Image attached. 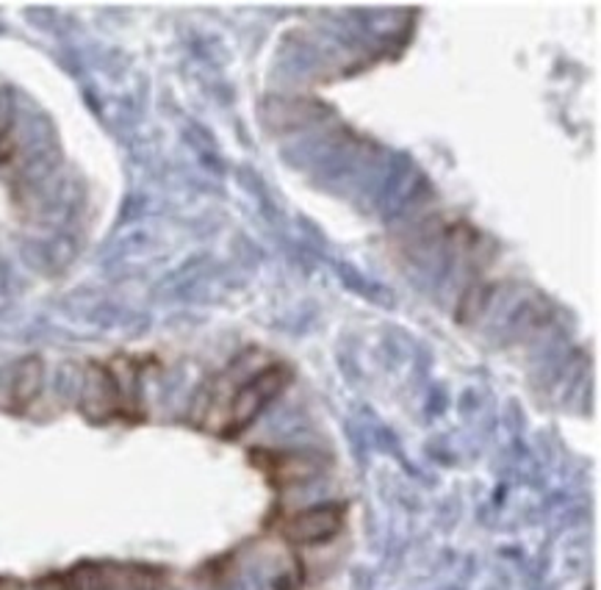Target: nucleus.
<instances>
[{
	"label": "nucleus",
	"mask_w": 601,
	"mask_h": 590,
	"mask_svg": "<svg viewBox=\"0 0 601 590\" xmlns=\"http://www.w3.org/2000/svg\"><path fill=\"white\" fill-rule=\"evenodd\" d=\"M292 380L294 372L286 360L247 349L205 383L189 419L200 430L231 441L247 433L261 414L292 386Z\"/></svg>",
	"instance_id": "1"
},
{
	"label": "nucleus",
	"mask_w": 601,
	"mask_h": 590,
	"mask_svg": "<svg viewBox=\"0 0 601 590\" xmlns=\"http://www.w3.org/2000/svg\"><path fill=\"white\" fill-rule=\"evenodd\" d=\"M142 358L114 355L86 366L81 386V414L94 425L114 419H142Z\"/></svg>",
	"instance_id": "2"
},
{
	"label": "nucleus",
	"mask_w": 601,
	"mask_h": 590,
	"mask_svg": "<svg viewBox=\"0 0 601 590\" xmlns=\"http://www.w3.org/2000/svg\"><path fill=\"white\" fill-rule=\"evenodd\" d=\"M0 590H3V582H0Z\"/></svg>",
	"instance_id": "6"
},
{
	"label": "nucleus",
	"mask_w": 601,
	"mask_h": 590,
	"mask_svg": "<svg viewBox=\"0 0 601 590\" xmlns=\"http://www.w3.org/2000/svg\"><path fill=\"white\" fill-rule=\"evenodd\" d=\"M344 521H347V505L327 502L286 516L277 530H281L283 541H288L292 547H319L344 530Z\"/></svg>",
	"instance_id": "3"
},
{
	"label": "nucleus",
	"mask_w": 601,
	"mask_h": 590,
	"mask_svg": "<svg viewBox=\"0 0 601 590\" xmlns=\"http://www.w3.org/2000/svg\"><path fill=\"white\" fill-rule=\"evenodd\" d=\"M39 388H42V360H22V364L17 366L14 377H11V408L26 410L28 405L37 399Z\"/></svg>",
	"instance_id": "4"
},
{
	"label": "nucleus",
	"mask_w": 601,
	"mask_h": 590,
	"mask_svg": "<svg viewBox=\"0 0 601 590\" xmlns=\"http://www.w3.org/2000/svg\"><path fill=\"white\" fill-rule=\"evenodd\" d=\"M64 590H111V566L78 563L61 571Z\"/></svg>",
	"instance_id": "5"
}]
</instances>
